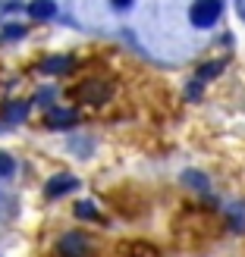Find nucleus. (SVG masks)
Listing matches in <instances>:
<instances>
[{"instance_id": "obj_7", "label": "nucleus", "mask_w": 245, "mask_h": 257, "mask_svg": "<svg viewBox=\"0 0 245 257\" xmlns=\"http://www.w3.org/2000/svg\"><path fill=\"white\" fill-rule=\"evenodd\" d=\"M75 216H79V220H98V210L88 201H82V204H75Z\"/></svg>"}, {"instance_id": "obj_1", "label": "nucleus", "mask_w": 245, "mask_h": 257, "mask_svg": "<svg viewBox=\"0 0 245 257\" xmlns=\"http://www.w3.org/2000/svg\"><path fill=\"white\" fill-rule=\"evenodd\" d=\"M217 16H220V0H195V4H192V22H195L198 29L214 25Z\"/></svg>"}, {"instance_id": "obj_8", "label": "nucleus", "mask_w": 245, "mask_h": 257, "mask_svg": "<svg viewBox=\"0 0 245 257\" xmlns=\"http://www.w3.org/2000/svg\"><path fill=\"white\" fill-rule=\"evenodd\" d=\"M13 170H16L13 157H10V154H0V176H13Z\"/></svg>"}, {"instance_id": "obj_9", "label": "nucleus", "mask_w": 245, "mask_h": 257, "mask_svg": "<svg viewBox=\"0 0 245 257\" xmlns=\"http://www.w3.org/2000/svg\"><path fill=\"white\" fill-rule=\"evenodd\" d=\"M223 66H220V63H208V66H201V72H198V79L204 82V79H211V75H217V72H220Z\"/></svg>"}, {"instance_id": "obj_10", "label": "nucleus", "mask_w": 245, "mask_h": 257, "mask_svg": "<svg viewBox=\"0 0 245 257\" xmlns=\"http://www.w3.org/2000/svg\"><path fill=\"white\" fill-rule=\"evenodd\" d=\"M44 69H50V72H63V69H69V60H47Z\"/></svg>"}, {"instance_id": "obj_4", "label": "nucleus", "mask_w": 245, "mask_h": 257, "mask_svg": "<svg viewBox=\"0 0 245 257\" xmlns=\"http://www.w3.org/2000/svg\"><path fill=\"white\" fill-rule=\"evenodd\" d=\"M72 188H75V179H69V176H57V179H50V182H47L44 195H47V198H60V195H66V191H72Z\"/></svg>"}, {"instance_id": "obj_2", "label": "nucleus", "mask_w": 245, "mask_h": 257, "mask_svg": "<svg viewBox=\"0 0 245 257\" xmlns=\"http://www.w3.org/2000/svg\"><path fill=\"white\" fill-rule=\"evenodd\" d=\"M72 94L79 97L82 104H104L107 94H110V88H107V85H101V82H82Z\"/></svg>"}, {"instance_id": "obj_5", "label": "nucleus", "mask_w": 245, "mask_h": 257, "mask_svg": "<svg viewBox=\"0 0 245 257\" xmlns=\"http://www.w3.org/2000/svg\"><path fill=\"white\" fill-rule=\"evenodd\" d=\"M29 13H32V19H50L57 13V7H54V0H35Z\"/></svg>"}, {"instance_id": "obj_6", "label": "nucleus", "mask_w": 245, "mask_h": 257, "mask_svg": "<svg viewBox=\"0 0 245 257\" xmlns=\"http://www.w3.org/2000/svg\"><path fill=\"white\" fill-rule=\"evenodd\" d=\"M69 122H75V116L72 113H63V110H57V113L47 116V125H69Z\"/></svg>"}, {"instance_id": "obj_12", "label": "nucleus", "mask_w": 245, "mask_h": 257, "mask_svg": "<svg viewBox=\"0 0 245 257\" xmlns=\"http://www.w3.org/2000/svg\"><path fill=\"white\" fill-rule=\"evenodd\" d=\"M129 4H132V0H113V7H120V10H123V7H129Z\"/></svg>"}, {"instance_id": "obj_3", "label": "nucleus", "mask_w": 245, "mask_h": 257, "mask_svg": "<svg viewBox=\"0 0 245 257\" xmlns=\"http://www.w3.org/2000/svg\"><path fill=\"white\" fill-rule=\"evenodd\" d=\"M60 254H63V257H85V254H88V241H85V235H79V232L66 235V238L60 241Z\"/></svg>"}, {"instance_id": "obj_11", "label": "nucleus", "mask_w": 245, "mask_h": 257, "mask_svg": "<svg viewBox=\"0 0 245 257\" xmlns=\"http://www.w3.org/2000/svg\"><path fill=\"white\" fill-rule=\"evenodd\" d=\"M22 116H25V104H16L7 110V119H22Z\"/></svg>"}]
</instances>
